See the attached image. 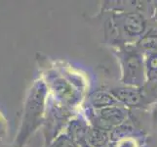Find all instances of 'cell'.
Wrapping results in <instances>:
<instances>
[{"label": "cell", "mask_w": 157, "mask_h": 147, "mask_svg": "<svg viewBox=\"0 0 157 147\" xmlns=\"http://www.w3.org/2000/svg\"><path fill=\"white\" fill-rule=\"evenodd\" d=\"M48 86L43 80H37L29 89L24 108V117L16 138V147H24L30 137L44 124Z\"/></svg>", "instance_id": "1"}, {"label": "cell", "mask_w": 157, "mask_h": 147, "mask_svg": "<svg viewBox=\"0 0 157 147\" xmlns=\"http://www.w3.org/2000/svg\"><path fill=\"white\" fill-rule=\"evenodd\" d=\"M114 54L121 70V84L143 88L147 84L144 53L135 44H127L114 48Z\"/></svg>", "instance_id": "2"}, {"label": "cell", "mask_w": 157, "mask_h": 147, "mask_svg": "<svg viewBox=\"0 0 157 147\" xmlns=\"http://www.w3.org/2000/svg\"><path fill=\"white\" fill-rule=\"evenodd\" d=\"M124 44H135L151 28L150 21L139 11H112Z\"/></svg>", "instance_id": "3"}, {"label": "cell", "mask_w": 157, "mask_h": 147, "mask_svg": "<svg viewBox=\"0 0 157 147\" xmlns=\"http://www.w3.org/2000/svg\"><path fill=\"white\" fill-rule=\"evenodd\" d=\"M46 104L44 120V138L45 147L50 145L59 135H61L63 129L68 125L73 118V110L58 101L54 97Z\"/></svg>", "instance_id": "4"}, {"label": "cell", "mask_w": 157, "mask_h": 147, "mask_svg": "<svg viewBox=\"0 0 157 147\" xmlns=\"http://www.w3.org/2000/svg\"><path fill=\"white\" fill-rule=\"evenodd\" d=\"M86 119L94 128L110 132L122 126L129 118L128 108L121 104L94 110L87 108L85 111Z\"/></svg>", "instance_id": "5"}, {"label": "cell", "mask_w": 157, "mask_h": 147, "mask_svg": "<svg viewBox=\"0 0 157 147\" xmlns=\"http://www.w3.org/2000/svg\"><path fill=\"white\" fill-rule=\"evenodd\" d=\"M48 88H50L53 92V96L55 99L59 101L70 109L76 108L80 105L82 100V92L79 88L75 86L74 83L70 80H67L63 76L54 72L50 73L48 83H46Z\"/></svg>", "instance_id": "6"}, {"label": "cell", "mask_w": 157, "mask_h": 147, "mask_svg": "<svg viewBox=\"0 0 157 147\" xmlns=\"http://www.w3.org/2000/svg\"><path fill=\"white\" fill-rule=\"evenodd\" d=\"M108 90L121 105L126 108L145 109L148 107L142 88H135V86L122 84L119 86H114Z\"/></svg>", "instance_id": "7"}, {"label": "cell", "mask_w": 157, "mask_h": 147, "mask_svg": "<svg viewBox=\"0 0 157 147\" xmlns=\"http://www.w3.org/2000/svg\"><path fill=\"white\" fill-rule=\"evenodd\" d=\"M120 104L113 96L109 90L106 89H97L88 95L87 105L89 109L99 110V109L110 107L113 105Z\"/></svg>", "instance_id": "8"}, {"label": "cell", "mask_w": 157, "mask_h": 147, "mask_svg": "<svg viewBox=\"0 0 157 147\" xmlns=\"http://www.w3.org/2000/svg\"><path fill=\"white\" fill-rule=\"evenodd\" d=\"M135 46L144 53V55L150 52H157V30L151 27L147 34L135 43Z\"/></svg>", "instance_id": "9"}, {"label": "cell", "mask_w": 157, "mask_h": 147, "mask_svg": "<svg viewBox=\"0 0 157 147\" xmlns=\"http://www.w3.org/2000/svg\"><path fill=\"white\" fill-rule=\"evenodd\" d=\"M87 139L90 147H106L110 141V133L90 125Z\"/></svg>", "instance_id": "10"}, {"label": "cell", "mask_w": 157, "mask_h": 147, "mask_svg": "<svg viewBox=\"0 0 157 147\" xmlns=\"http://www.w3.org/2000/svg\"><path fill=\"white\" fill-rule=\"evenodd\" d=\"M147 81H157V52L144 54Z\"/></svg>", "instance_id": "11"}, {"label": "cell", "mask_w": 157, "mask_h": 147, "mask_svg": "<svg viewBox=\"0 0 157 147\" xmlns=\"http://www.w3.org/2000/svg\"><path fill=\"white\" fill-rule=\"evenodd\" d=\"M142 88L148 106L157 102V81H147Z\"/></svg>", "instance_id": "12"}, {"label": "cell", "mask_w": 157, "mask_h": 147, "mask_svg": "<svg viewBox=\"0 0 157 147\" xmlns=\"http://www.w3.org/2000/svg\"><path fill=\"white\" fill-rule=\"evenodd\" d=\"M47 147H78V146L74 143V141L67 133H62Z\"/></svg>", "instance_id": "13"}, {"label": "cell", "mask_w": 157, "mask_h": 147, "mask_svg": "<svg viewBox=\"0 0 157 147\" xmlns=\"http://www.w3.org/2000/svg\"><path fill=\"white\" fill-rule=\"evenodd\" d=\"M150 121L152 128L157 129V102L151 105L150 108Z\"/></svg>", "instance_id": "14"}, {"label": "cell", "mask_w": 157, "mask_h": 147, "mask_svg": "<svg viewBox=\"0 0 157 147\" xmlns=\"http://www.w3.org/2000/svg\"><path fill=\"white\" fill-rule=\"evenodd\" d=\"M149 21H150L151 27H154L157 30V1L152 2V12H151Z\"/></svg>", "instance_id": "15"}]
</instances>
